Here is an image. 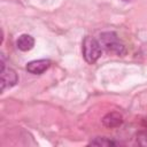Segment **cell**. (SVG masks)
I'll use <instances>...</instances> for the list:
<instances>
[{"instance_id": "cell-1", "label": "cell", "mask_w": 147, "mask_h": 147, "mask_svg": "<svg viewBox=\"0 0 147 147\" xmlns=\"http://www.w3.org/2000/svg\"><path fill=\"white\" fill-rule=\"evenodd\" d=\"M82 52H83L84 60L87 63L92 64V63L96 62L98 59L101 56L102 49H101V45H100L99 40H96L93 37L86 36L82 44Z\"/></svg>"}, {"instance_id": "cell-2", "label": "cell", "mask_w": 147, "mask_h": 147, "mask_svg": "<svg viewBox=\"0 0 147 147\" xmlns=\"http://www.w3.org/2000/svg\"><path fill=\"white\" fill-rule=\"evenodd\" d=\"M99 42H100L101 47H103L108 52L115 53L116 55L122 56L126 53L125 46L119 41L117 34L113 31H107V32L101 33L100 38H99Z\"/></svg>"}, {"instance_id": "cell-3", "label": "cell", "mask_w": 147, "mask_h": 147, "mask_svg": "<svg viewBox=\"0 0 147 147\" xmlns=\"http://www.w3.org/2000/svg\"><path fill=\"white\" fill-rule=\"evenodd\" d=\"M18 80L17 74L11 68H3L1 69V91L5 92L7 88H10L16 85Z\"/></svg>"}, {"instance_id": "cell-4", "label": "cell", "mask_w": 147, "mask_h": 147, "mask_svg": "<svg viewBox=\"0 0 147 147\" xmlns=\"http://www.w3.org/2000/svg\"><path fill=\"white\" fill-rule=\"evenodd\" d=\"M49 67H51V61L49 60H46V59L33 60V61H30L26 64V70L30 74H33V75H41Z\"/></svg>"}, {"instance_id": "cell-5", "label": "cell", "mask_w": 147, "mask_h": 147, "mask_svg": "<svg viewBox=\"0 0 147 147\" xmlns=\"http://www.w3.org/2000/svg\"><path fill=\"white\" fill-rule=\"evenodd\" d=\"M122 123H123V117L119 113H116V111L108 113L102 118V124L108 129L118 127L122 125Z\"/></svg>"}, {"instance_id": "cell-6", "label": "cell", "mask_w": 147, "mask_h": 147, "mask_svg": "<svg viewBox=\"0 0 147 147\" xmlns=\"http://www.w3.org/2000/svg\"><path fill=\"white\" fill-rule=\"evenodd\" d=\"M16 46L22 52H28L33 48L34 39L30 34H21L16 40Z\"/></svg>"}, {"instance_id": "cell-7", "label": "cell", "mask_w": 147, "mask_h": 147, "mask_svg": "<svg viewBox=\"0 0 147 147\" xmlns=\"http://www.w3.org/2000/svg\"><path fill=\"white\" fill-rule=\"evenodd\" d=\"M91 146H101V147H109V146H119L121 142L116 141V140H113V139H109V138H106V137H96L94 138L93 140L90 141Z\"/></svg>"}, {"instance_id": "cell-8", "label": "cell", "mask_w": 147, "mask_h": 147, "mask_svg": "<svg viewBox=\"0 0 147 147\" xmlns=\"http://www.w3.org/2000/svg\"><path fill=\"white\" fill-rule=\"evenodd\" d=\"M137 140L141 146H147V131H140L137 133Z\"/></svg>"}, {"instance_id": "cell-9", "label": "cell", "mask_w": 147, "mask_h": 147, "mask_svg": "<svg viewBox=\"0 0 147 147\" xmlns=\"http://www.w3.org/2000/svg\"><path fill=\"white\" fill-rule=\"evenodd\" d=\"M142 125L147 127V118H144V119H142Z\"/></svg>"}, {"instance_id": "cell-10", "label": "cell", "mask_w": 147, "mask_h": 147, "mask_svg": "<svg viewBox=\"0 0 147 147\" xmlns=\"http://www.w3.org/2000/svg\"><path fill=\"white\" fill-rule=\"evenodd\" d=\"M124 1H129V0H124Z\"/></svg>"}]
</instances>
